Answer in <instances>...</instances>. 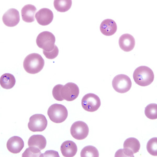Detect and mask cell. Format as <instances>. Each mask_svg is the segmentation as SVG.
<instances>
[{"instance_id": "obj_1", "label": "cell", "mask_w": 157, "mask_h": 157, "mask_svg": "<svg viewBox=\"0 0 157 157\" xmlns=\"http://www.w3.org/2000/svg\"><path fill=\"white\" fill-rule=\"evenodd\" d=\"M45 65V60L41 55L37 53L30 54L26 56L23 62L25 71L30 74L39 73Z\"/></svg>"}, {"instance_id": "obj_2", "label": "cell", "mask_w": 157, "mask_h": 157, "mask_svg": "<svg viewBox=\"0 0 157 157\" xmlns=\"http://www.w3.org/2000/svg\"><path fill=\"white\" fill-rule=\"evenodd\" d=\"M154 78L155 75L152 70L144 66L136 68L133 74L134 81L141 86H147L151 84Z\"/></svg>"}, {"instance_id": "obj_3", "label": "cell", "mask_w": 157, "mask_h": 157, "mask_svg": "<svg viewBox=\"0 0 157 157\" xmlns=\"http://www.w3.org/2000/svg\"><path fill=\"white\" fill-rule=\"evenodd\" d=\"M47 114L52 121L55 123H61L68 117V110L64 105L60 104H54L50 106Z\"/></svg>"}, {"instance_id": "obj_4", "label": "cell", "mask_w": 157, "mask_h": 157, "mask_svg": "<svg viewBox=\"0 0 157 157\" xmlns=\"http://www.w3.org/2000/svg\"><path fill=\"white\" fill-rule=\"evenodd\" d=\"M56 38L54 34L48 31L40 33L36 39V44L40 48L46 52H51L55 47Z\"/></svg>"}, {"instance_id": "obj_5", "label": "cell", "mask_w": 157, "mask_h": 157, "mask_svg": "<svg viewBox=\"0 0 157 157\" xmlns=\"http://www.w3.org/2000/svg\"><path fill=\"white\" fill-rule=\"evenodd\" d=\"M113 87L115 91L120 93H125L130 90L132 82L127 75L121 74L114 78L112 81Z\"/></svg>"}, {"instance_id": "obj_6", "label": "cell", "mask_w": 157, "mask_h": 157, "mask_svg": "<svg viewBox=\"0 0 157 157\" xmlns=\"http://www.w3.org/2000/svg\"><path fill=\"white\" fill-rule=\"evenodd\" d=\"M48 121L45 116L43 114L33 115L29 118L28 127L33 132H43L46 128Z\"/></svg>"}, {"instance_id": "obj_7", "label": "cell", "mask_w": 157, "mask_h": 157, "mask_svg": "<svg viewBox=\"0 0 157 157\" xmlns=\"http://www.w3.org/2000/svg\"><path fill=\"white\" fill-rule=\"evenodd\" d=\"M81 104L84 110L89 112H94L100 108L101 102L97 95L88 93L83 97Z\"/></svg>"}, {"instance_id": "obj_8", "label": "cell", "mask_w": 157, "mask_h": 157, "mask_svg": "<svg viewBox=\"0 0 157 157\" xmlns=\"http://www.w3.org/2000/svg\"><path fill=\"white\" fill-rule=\"evenodd\" d=\"M70 132L75 139L81 140L87 137L89 133V128L84 121H75L72 125Z\"/></svg>"}, {"instance_id": "obj_9", "label": "cell", "mask_w": 157, "mask_h": 157, "mask_svg": "<svg viewBox=\"0 0 157 157\" xmlns=\"http://www.w3.org/2000/svg\"><path fill=\"white\" fill-rule=\"evenodd\" d=\"M78 86L75 83L69 82L63 86L61 90V95L63 100L70 102L78 97L79 94Z\"/></svg>"}, {"instance_id": "obj_10", "label": "cell", "mask_w": 157, "mask_h": 157, "mask_svg": "<svg viewBox=\"0 0 157 157\" xmlns=\"http://www.w3.org/2000/svg\"><path fill=\"white\" fill-rule=\"evenodd\" d=\"M2 20L6 26L14 27L20 22L19 12L15 9H10L4 14Z\"/></svg>"}, {"instance_id": "obj_11", "label": "cell", "mask_w": 157, "mask_h": 157, "mask_svg": "<svg viewBox=\"0 0 157 157\" xmlns=\"http://www.w3.org/2000/svg\"><path fill=\"white\" fill-rule=\"evenodd\" d=\"M37 21L39 25L47 26L50 24L54 19V14L47 8H43L39 10L35 15Z\"/></svg>"}, {"instance_id": "obj_12", "label": "cell", "mask_w": 157, "mask_h": 157, "mask_svg": "<svg viewBox=\"0 0 157 157\" xmlns=\"http://www.w3.org/2000/svg\"><path fill=\"white\" fill-rule=\"evenodd\" d=\"M7 150L13 154L20 153L24 147V142L18 136H13L10 138L6 144Z\"/></svg>"}, {"instance_id": "obj_13", "label": "cell", "mask_w": 157, "mask_h": 157, "mask_svg": "<svg viewBox=\"0 0 157 157\" xmlns=\"http://www.w3.org/2000/svg\"><path fill=\"white\" fill-rule=\"evenodd\" d=\"M118 41L120 48L124 52H130L134 49L135 46V39L130 34L122 35Z\"/></svg>"}, {"instance_id": "obj_14", "label": "cell", "mask_w": 157, "mask_h": 157, "mask_svg": "<svg viewBox=\"0 0 157 157\" xmlns=\"http://www.w3.org/2000/svg\"><path fill=\"white\" fill-rule=\"evenodd\" d=\"M117 26L116 22L111 19H106L100 25V30L104 35L111 36L116 32Z\"/></svg>"}, {"instance_id": "obj_15", "label": "cell", "mask_w": 157, "mask_h": 157, "mask_svg": "<svg viewBox=\"0 0 157 157\" xmlns=\"http://www.w3.org/2000/svg\"><path fill=\"white\" fill-rule=\"evenodd\" d=\"M60 150L63 156L74 157L78 151V147L75 142L71 140L64 141L61 146Z\"/></svg>"}, {"instance_id": "obj_16", "label": "cell", "mask_w": 157, "mask_h": 157, "mask_svg": "<svg viewBox=\"0 0 157 157\" xmlns=\"http://www.w3.org/2000/svg\"><path fill=\"white\" fill-rule=\"evenodd\" d=\"M37 9L32 4H27L24 6L21 10L22 20L26 23H32L35 21Z\"/></svg>"}, {"instance_id": "obj_17", "label": "cell", "mask_w": 157, "mask_h": 157, "mask_svg": "<svg viewBox=\"0 0 157 157\" xmlns=\"http://www.w3.org/2000/svg\"><path fill=\"white\" fill-rule=\"evenodd\" d=\"M46 139L41 135H34L29 139L28 145L29 147H36L40 150H43L46 146Z\"/></svg>"}, {"instance_id": "obj_18", "label": "cell", "mask_w": 157, "mask_h": 157, "mask_svg": "<svg viewBox=\"0 0 157 157\" xmlns=\"http://www.w3.org/2000/svg\"><path fill=\"white\" fill-rule=\"evenodd\" d=\"M16 79L11 73H5L1 77L0 84L2 88L5 89H11L14 86Z\"/></svg>"}, {"instance_id": "obj_19", "label": "cell", "mask_w": 157, "mask_h": 157, "mask_svg": "<svg viewBox=\"0 0 157 157\" xmlns=\"http://www.w3.org/2000/svg\"><path fill=\"white\" fill-rule=\"evenodd\" d=\"M123 147L124 148H128L132 150L134 154H136L140 150V144L137 139L135 138L130 137L124 141Z\"/></svg>"}, {"instance_id": "obj_20", "label": "cell", "mask_w": 157, "mask_h": 157, "mask_svg": "<svg viewBox=\"0 0 157 157\" xmlns=\"http://www.w3.org/2000/svg\"><path fill=\"white\" fill-rule=\"evenodd\" d=\"M71 0H55L54 7L59 12H66L70 9L72 6Z\"/></svg>"}, {"instance_id": "obj_21", "label": "cell", "mask_w": 157, "mask_h": 157, "mask_svg": "<svg viewBox=\"0 0 157 157\" xmlns=\"http://www.w3.org/2000/svg\"><path fill=\"white\" fill-rule=\"evenodd\" d=\"M81 157H98L99 152L97 148L93 146H87L82 149L81 151Z\"/></svg>"}, {"instance_id": "obj_22", "label": "cell", "mask_w": 157, "mask_h": 157, "mask_svg": "<svg viewBox=\"0 0 157 157\" xmlns=\"http://www.w3.org/2000/svg\"><path fill=\"white\" fill-rule=\"evenodd\" d=\"M145 115L150 120H155L157 118V104H149L145 108Z\"/></svg>"}, {"instance_id": "obj_23", "label": "cell", "mask_w": 157, "mask_h": 157, "mask_svg": "<svg viewBox=\"0 0 157 157\" xmlns=\"http://www.w3.org/2000/svg\"><path fill=\"white\" fill-rule=\"evenodd\" d=\"M41 155L40 149L36 147H29L27 148L23 154H22L23 157H40Z\"/></svg>"}, {"instance_id": "obj_24", "label": "cell", "mask_w": 157, "mask_h": 157, "mask_svg": "<svg viewBox=\"0 0 157 157\" xmlns=\"http://www.w3.org/2000/svg\"><path fill=\"white\" fill-rule=\"evenodd\" d=\"M147 150L149 154L153 156H157V138H152L147 144Z\"/></svg>"}, {"instance_id": "obj_25", "label": "cell", "mask_w": 157, "mask_h": 157, "mask_svg": "<svg viewBox=\"0 0 157 157\" xmlns=\"http://www.w3.org/2000/svg\"><path fill=\"white\" fill-rule=\"evenodd\" d=\"M63 86L62 84H57L52 89V93L53 97L58 101H63L64 100L61 95V90L63 88Z\"/></svg>"}, {"instance_id": "obj_26", "label": "cell", "mask_w": 157, "mask_h": 157, "mask_svg": "<svg viewBox=\"0 0 157 157\" xmlns=\"http://www.w3.org/2000/svg\"><path fill=\"white\" fill-rule=\"evenodd\" d=\"M115 157H134V153L128 148L121 149L116 152Z\"/></svg>"}, {"instance_id": "obj_27", "label": "cell", "mask_w": 157, "mask_h": 157, "mask_svg": "<svg viewBox=\"0 0 157 157\" xmlns=\"http://www.w3.org/2000/svg\"><path fill=\"white\" fill-rule=\"evenodd\" d=\"M43 54L47 59H54L57 57L58 55L59 49H58V47L55 45V47L54 50L49 52H46L43 50Z\"/></svg>"}, {"instance_id": "obj_28", "label": "cell", "mask_w": 157, "mask_h": 157, "mask_svg": "<svg viewBox=\"0 0 157 157\" xmlns=\"http://www.w3.org/2000/svg\"><path fill=\"white\" fill-rule=\"evenodd\" d=\"M59 157V154L57 151H56L54 150H48L45 152L44 154H41L40 157Z\"/></svg>"}]
</instances>
